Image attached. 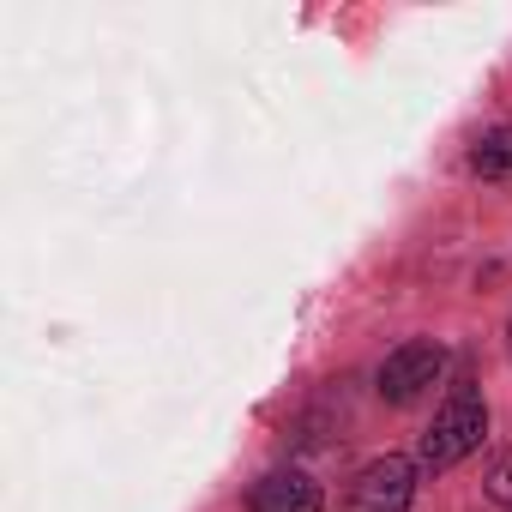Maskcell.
<instances>
[{
	"label": "cell",
	"instance_id": "cell-1",
	"mask_svg": "<svg viewBox=\"0 0 512 512\" xmlns=\"http://www.w3.org/2000/svg\"><path fill=\"white\" fill-rule=\"evenodd\" d=\"M482 440H488V404H482V392H476L470 380H458V386L440 398L434 422L422 428V446H416V470L440 476V470L464 464L470 452H482Z\"/></svg>",
	"mask_w": 512,
	"mask_h": 512
},
{
	"label": "cell",
	"instance_id": "cell-2",
	"mask_svg": "<svg viewBox=\"0 0 512 512\" xmlns=\"http://www.w3.org/2000/svg\"><path fill=\"white\" fill-rule=\"evenodd\" d=\"M416 458H404V452H386V458H368L356 476H350V488H344V512H410V500H416Z\"/></svg>",
	"mask_w": 512,
	"mask_h": 512
},
{
	"label": "cell",
	"instance_id": "cell-3",
	"mask_svg": "<svg viewBox=\"0 0 512 512\" xmlns=\"http://www.w3.org/2000/svg\"><path fill=\"white\" fill-rule=\"evenodd\" d=\"M440 374H446V350H440L434 338H410V344H398V350L380 362L374 392H380L386 404H416L422 392H434Z\"/></svg>",
	"mask_w": 512,
	"mask_h": 512
},
{
	"label": "cell",
	"instance_id": "cell-4",
	"mask_svg": "<svg viewBox=\"0 0 512 512\" xmlns=\"http://www.w3.org/2000/svg\"><path fill=\"white\" fill-rule=\"evenodd\" d=\"M247 512H326V494L308 470H266L247 488Z\"/></svg>",
	"mask_w": 512,
	"mask_h": 512
},
{
	"label": "cell",
	"instance_id": "cell-5",
	"mask_svg": "<svg viewBox=\"0 0 512 512\" xmlns=\"http://www.w3.org/2000/svg\"><path fill=\"white\" fill-rule=\"evenodd\" d=\"M470 175L482 181H512V127H494L470 145Z\"/></svg>",
	"mask_w": 512,
	"mask_h": 512
},
{
	"label": "cell",
	"instance_id": "cell-6",
	"mask_svg": "<svg viewBox=\"0 0 512 512\" xmlns=\"http://www.w3.org/2000/svg\"><path fill=\"white\" fill-rule=\"evenodd\" d=\"M506 356H512V320H506Z\"/></svg>",
	"mask_w": 512,
	"mask_h": 512
},
{
	"label": "cell",
	"instance_id": "cell-7",
	"mask_svg": "<svg viewBox=\"0 0 512 512\" xmlns=\"http://www.w3.org/2000/svg\"><path fill=\"white\" fill-rule=\"evenodd\" d=\"M506 512H512V500H506Z\"/></svg>",
	"mask_w": 512,
	"mask_h": 512
}]
</instances>
